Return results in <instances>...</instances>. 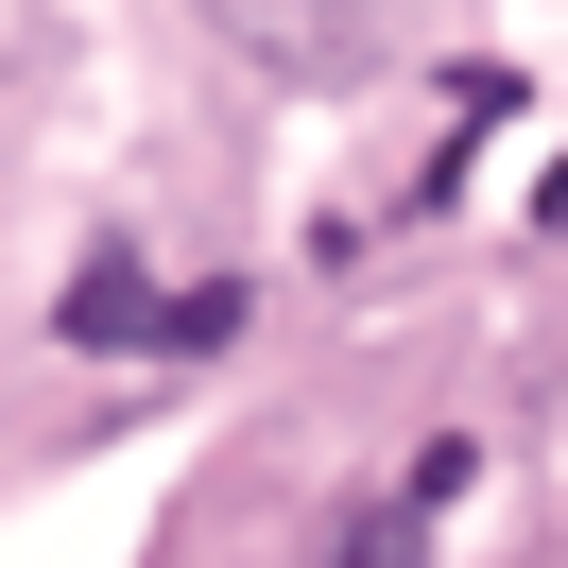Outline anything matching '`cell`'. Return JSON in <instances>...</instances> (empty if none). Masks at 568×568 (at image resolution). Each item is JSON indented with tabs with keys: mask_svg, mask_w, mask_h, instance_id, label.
<instances>
[{
	"mask_svg": "<svg viewBox=\"0 0 568 568\" xmlns=\"http://www.w3.org/2000/svg\"><path fill=\"white\" fill-rule=\"evenodd\" d=\"M345 568H430V499H414V483L362 499V517H345Z\"/></svg>",
	"mask_w": 568,
	"mask_h": 568,
	"instance_id": "1",
	"label": "cell"
}]
</instances>
